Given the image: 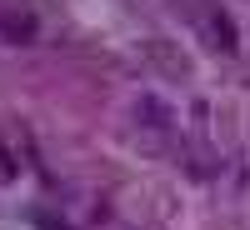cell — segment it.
<instances>
[{
	"label": "cell",
	"mask_w": 250,
	"mask_h": 230,
	"mask_svg": "<svg viewBox=\"0 0 250 230\" xmlns=\"http://www.w3.org/2000/svg\"><path fill=\"white\" fill-rule=\"evenodd\" d=\"M190 5H195V20L205 25V35H210V45L215 50H235V25L230 20H225L215 5H205V0H190Z\"/></svg>",
	"instance_id": "cell-1"
}]
</instances>
